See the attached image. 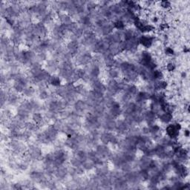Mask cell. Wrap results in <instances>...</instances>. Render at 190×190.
Listing matches in <instances>:
<instances>
[{
  "label": "cell",
  "mask_w": 190,
  "mask_h": 190,
  "mask_svg": "<svg viewBox=\"0 0 190 190\" xmlns=\"http://www.w3.org/2000/svg\"><path fill=\"white\" fill-rule=\"evenodd\" d=\"M181 129V125L178 122L174 123V124H169L166 129L167 135L171 139H177L179 135V131Z\"/></svg>",
  "instance_id": "obj_1"
},
{
  "label": "cell",
  "mask_w": 190,
  "mask_h": 190,
  "mask_svg": "<svg viewBox=\"0 0 190 190\" xmlns=\"http://www.w3.org/2000/svg\"><path fill=\"white\" fill-rule=\"evenodd\" d=\"M28 155L33 160H38L42 157V151L36 146H31L28 149Z\"/></svg>",
  "instance_id": "obj_2"
},
{
  "label": "cell",
  "mask_w": 190,
  "mask_h": 190,
  "mask_svg": "<svg viewBox=\"0 0 190 190\" xmlns=\"http://www.w3.org/2000/svg\"><path fill=\"white\" fill-rule=\"evenodd\" d=\"M154 40H155V37H154L148 35H143L141 36L139 38V44L143 45L144 48H149L152 45V44L154 43Z\"/></svg>",
  "instance_id": "obj_3"
},
{
  "label": "cell",
  "mask_w": 190,
  "mask_h": 190,
  "mask_svg": "<svg viewBox=\"0 0 190 190\" xmlns=\"http://www.w3.org/2000/svg\"><path fill=\"white\" fill-rule=\"evenodd\" d=\"M96 152L97 153V155L100 156V157H101L102 159L105 158V157H109L111 156V153L110 152L109 149L106 147L105 145H98L96 148Z\"/></svg>",
  "instance_id": "obj_4"
},
{
  "label": "cell",
  "mask_w": 190,
  "mask_h": 190,
  "mask_svg": "<svg viewBox=\"0 0 190 190\" xmlns=\"http://www.w3.org/2000/svg\"><path fill=\"white\" fill-rule=\"evenodd\" d=\"M143 115L144 121H147L148 126H152V125L155 124V121L157 114H156L154 111H151V110H149V111H144Z\"/></svg>",
  "instance_id": "obj_5"
},
{
  "label": "cell",
  "mask_w": 190,
  "mask_h": 190,
  "mask_svg": "<svg viewBox=\"0 0 190 190\" xmlns=\"http://www.w3.org/2000/svg\"><path fill=\"white\" fill-rule=\"evenodd\" d=\"M45 133V134L48 137V140H49L51 142L52 141H54L56 139L58 134V131L56 128L54 127V126H50L47 128V129L45 130V131H44Z\"/></svg>",
  "instance_id": "obj_6"
},
{
  "label": "cell",
  "mask_w": 190,
  "mask_h": 190,
  "mask_svg": "<svg viewBox=\"0 0 190 190\" xmlns=\"http://www.w3.org/2000/svg\"><path fill=\"white\" fill-rule=\"evenodd\" d=\"M68 168L63 166V165L56 168L54 175L56 178L59 180H63L66 178L68 175Z\"/></svg>",
  "instance_id": "obj_7"
},
{
  "label": "cell",
  "mask_w": 190,
  "mask_h": 190,
  "mask_svg": "<svg viewBox=\"0 0 190 190\" xmlns=\"http://www.w3.org/2000/svg\"><path fill=\"white\" fill-rule=\"evenodd\" d=\"M59 63L55 60H48L46 63V71L51 74L59 69Z\"/></svg>",
  "instance_id": "obj_8"
},
{
  "label": "cell",
  "mask_w": 190,
  "mask_h": 190,
  "mask_svg": "<svg viewBox=\"0 0 190 190\" xmlns=\"http://www.w3.org/2000/svg\"><path fill=\"white\" fill-rule=\"evenodd\" d=\"M74 107L76 112L79 114L85 111L88 108V105L86 103H85V101H84V100H78L77 101L74 102Z\"/></svg>",
  "instance_id": "obj_9"
},
{
  "label": "cell",
  "mask_w": 190,
  "mask_h": 190,
  "mask_svg": "<svg viewBox=\"0 0 190 190\" xmlns=\"http://www.w3.org/2000/svg\"><path fill=\"white\" fill-rule=\"evenodd\" d=\"M58 17H59L60 21L63 25H69L71 23H72V18H71L69 14H63V13H60L57 14Z\"/></svg>",
  "instance_id": "obj_10"
},
{
  "label": "cell",
  "mask_w": 190,
  "mask_h": 190,
  "mask_svg": "<svg viewBox=\"0 0 190 190\" xmlns=\"http://www.w3.org/2000/svg\"><path fill=\"white\" fill-rule=\"evenodd\" d=\"M103 126L106 131H111L116 130V122L114 120H110V121H105L103 123Z\"/></svg>",
  "instance_id": "obj_11"
},
{
  "label": "cell",
  "mask_w": 190,
  "mask_h": 190,
  "mask_svg": "<svg viewBox=\"0 0 190 190\" xmlns=\"http://www.w3.org/2000/svg\"><path fill=\"white\" fill-rule=\"evenodd\" d=\"M159 119L163 123H169L173 120L172 114L168 112H163L159 115Z\"/></svg>",
  "instance_id": "obj_12"
},
{
  "label": "cell",
  "mask_w": 190,
  "mask_h": 190,
  "mask_svg": "<svg viewBox=\"0 0 190 190\" xmlns=\"http://www.w3.org/2000/svg\"><path fill=\"white\" fill-rule=\"evenodd\" d=\"M74 156H75L76 157H77L79 160H81L82 163L88 160V153L83 150H79V149L76 150V153Z\"/></svg>",
  "instance_id": "obj_13"
},
{
  "label": "cell",
  "mask_w": 190,
  "mask_h": 190,
  "mask_svg": "<svg viewBox=\"0 0 190 190\" xmlns=\"http://www.w3.org/2000/svg\"><path fill=\"white\" fill-rule=\"evenodd\" d=\"M111 136V133L105 131V132L102 133V134H100V139L104 145H106V144H108V143H110Z\"/></svg>",
  "instance_id": "obj_14"
},
{
  "label": "cell",
  "mask_w": 190,
  "mask_h": 190,
  "mask_svg": "<svg viewBox=\"0 0 190 190\" xmlns=\"http://www.w3.org/2000/svg\"><path fill=\"white\" fill-rule=\"evenodd\" d=\"M48 82H49V84H51L53 87L56 88L60 85L61 81L60 77H58V76H51Z\"/></svg>",
  "instance_id": "obj_15"
},
{
  "label": "cell",
  "mask_w": 190,
  "mask_h": 190,
  "mask_svg": "<svg viewBox=\"0 0 190 190\" xmlns=\"http://www.w3.org/2000/svg\"><path fill=\"white\" fill-rule=\"evenodd\" d=\"M113 25L114 27L116 29H118V31H123L125 29V27H126V25H125V22H123L122 19H117L114 22H113Z\"/></svg>",
  "instance_id": "obj_16"
},
{
  "label": "cell",
  "mask_w": 190,
  "mask_h": 190,
  "mask_svg": "<svg viewBox=\"0 0 190 190\" xmlns=\"http://www.w3.org/2000/svg\"><path fill=\"white\" fill-rule=\"evenodd\" d=\"M35 94V89L33 87H26L24 91L22 92V95L24 97H31L34 95Z\"/></svg>",
  "instance_id": "obj_17"
},
{
  "label": "cell",
  "mask_w": 190,
  "mask_h": 190,
  "mask_svg": "<svg viewBox=\"0 0 190 190\" xmlns=\"http://www.w3.org/2000/svg\"><path fill=\"white\" fill-rule=\"evenodd\" d=\"M108 77L111 78V79H115L116 78L119 77L120 72L118 70V69H115V68H111V69H109V70H108Z\"/></svg>",
  "instance_id": "obj_18"
},
{
  "label": "cell",
  "mask_w": 190,
  "mask_h": 190,
  "mask_svg": "<svg viewBox=\"0 0 190 190\" xmlns=\"http://www.w3.org/2000/svg\"><path fill=\"white\" fill-rule=\"evenodd\" d=\"M82 167L84 168V169L85 170H92V169L94 168V167L95 166V163H94V162H92V160H85V161L82 162Z\"/></svg>",
  "instance_id": "obj_19"
},
{
  "label": "cell",
  "mask_w": 190,
  "mask_h": 190,
  "mask_svg": "<svg viewBox=\"0 0 190 190\" xmlns=\"http://www.w3.org/2000/svg\"><path fill=\"white\" fill-rule=\"evenodd\" d=\"M125 92H127L128 93H129L131 96H135L138 93V90H137V86H135L134 85H129L127 89H126Z\"/></svg>",
  "instance_id": "obj_20"
},
{
  "label": "cell",
  "mask_w": 190,
  "mask_h": 190,
  "mask_svg": "<svg viewBox=\"0 0 190 190\" xmlns=\"http://www.w3.org/2000/svg\"><path fill=\"white\" fill-rule=\"evenodd\" d=\"M70 163H71V165L73 167H74V168H77V167L82 166V161H81V160H79V159L77 158V157H75V156H74V157H73L72 159H71V161H70Z\"/></svg>",
  "instance_id": "obj_21"
},
{
  "label": "cell",
  "mask_w": 190,
  "mask_h": 190,
  "mask_svg": "<svg viewBox=\"0 0 190 190\" xmlns=\"http://www.w3.org/2000/svg\"><path fill=\"white\" fill-rule=\"evenodd\" d=\"M50 95L49 93L47 92L46 90H43V91H40V93H39V98L42 100H46L49 98Z\"/></svg>",
  "instance_id": "obj_22"
},
{
  "label": "cell",
  "mask_w": 190,
  "mask_h": 190,
  "mask_svg": "<svg viewBox=\"0 0 190 190\" xmlns=\"http://www.w3.org/2000/svg\"><path fill=\"white\" fill-rule=\"evenodd\" d=\"M166 69L167 71H169V72H173V71H175V70L176 69V64L172 61L169 62L166 64Z\"/></svg>",
  "instance_id": "obj_23"
},
{
  "label": "cell",
  "mask_w": 190,
  "mask_h": 190,
  "mask_svg": "<svg viewBox=\"0 0 190 190\" xmlns=\"http://www.w3.org/2000/svg\"><path fill=\"white\" fill-rule=\"evenodd\" d=\"M160 7L163 9H169L172 7V3L169 1H162L160 2Z\"/></svg>",
  "instance_id": "obj_24"
},
{
  "label": "cell",
  "mask_w": 190,
  "mask_h": 190,
  "mask_svg": "<svg viewBox=\"0 0 190 190\" xmlns=\"http://www.w3.org/2000/svg\"><path fill=\"white\" fill-rule=\"evenodd\" d=\"M164 53L166 54V56H172L175 55V51L171 47H166L164 49Z\"/></svg>",
  "instance_id": "obj_25"
},
{
  "label": "cell",
  "mask_w": 190,
  "mask_h": 190,
  "mask_svg": "<svg viewBox=\"0 0 190 190\" xmlns=\"http://www.w3.org/2000/svg\"><path fill=\"white\" fill-rule=\"evenodd\" d=\"M13 189H22V183H14V186H13Z\"/></svg>",
  "instance_id": "obj_26"
},
{
  "label": "cell",
  "mask_w": 190,
  "mask_h": 190,
  "mask_svg": "<svg viewBox=\"0 0 190 190\" xmlns=\"http://www.w3.org/2000/svg\"><path fill=\"white\" fill-rule=\"evenodd\" d=\"M189 130H184V137H189Z\"/></svg>",
  "instance_id": "obj_27"
}]
</instances>
